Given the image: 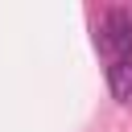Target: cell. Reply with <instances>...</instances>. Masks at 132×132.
Returning a JSON list of instances; mask_svg holds the SVG:
<instances>
[{
    "label": "cell",
    "instance_id": "6da1fadb",
    "mask_svg": "<svg viewBox=\"0 0 132 132\" xmlns=\"http://www.w3.org/2000/svg\"><path fill=\"white\" fill-rule=\"evenodd\" d=\"M99 50L111 54V62L120 58H132V12L124 8H111L99 25Z\"/></svg>",
    "mask_w": 132,
    "mask_h": 132
},
{
    "label": "cell",
    "instance_id": "7a4b0ae2",
    "mask_svg": "<svg viewBox=\"0 0 132 132\" xmlns=\"http://www.w3.org/2000/svg\"><path fill=\"white\" fill-rule=\"evenodd\" d=\"M107 87L116 99H132V58H120L107 66Z\"/></svg>",
    "mask_w": 132,
    "mask_h": 132
}]
</instances>
